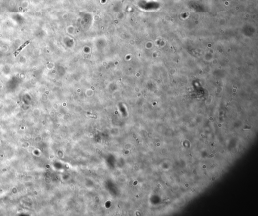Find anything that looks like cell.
<instances>
[{"mask_svg":"<svg viewBox=\"0 0 258 216\" xmlns=\"http://www.w3.org/2000/svg\"><path fill=\"white\" fill-rule=\"evenodd\" d=\"M29 42H30V41H26L24 44H22V46H20V47L17 51H16L15 52V56H17L19 53L24 48H25V46H26L27 45H28V44L29 43Z\"/></svg>","mask_w":258,"mask_h":216,"instance_id":"6da1fadb","label":"cell"}]
</instances>
